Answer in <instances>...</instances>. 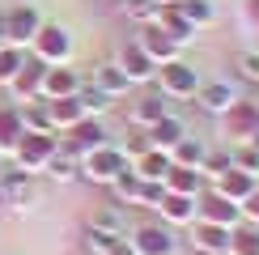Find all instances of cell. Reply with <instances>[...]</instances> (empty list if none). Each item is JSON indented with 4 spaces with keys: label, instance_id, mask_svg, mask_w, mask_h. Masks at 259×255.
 Returning <instances> with one entry per match:
<instances>
[{
    "label": "cell",
    "instance_id": "cell-34",
    "mask_svg": "<svg viewBox=\"0 0 259 255\" xmlns=\"http://www.w3.org/2000/svg\"><path fill=\"white\" fill-rule=\"evenodd\" d=\"M230 255H259V226H251V221L234 226V238H230Z\"/></svg>",
    "mask_w": 259,
    "mask_h": 255
},
{
    "label": "cell",
    "instance_id": "cell-14",
    "mask_svg": "<svg viewBox=\"0 0 259 255\" xmlns=\"http://www.w3.org/2000/svg\"><path fill=\"white\" fill-rule=\"evenodd\" d=\"M166 115H170V98H166L161 90H149V94H140V98L132 102L127 119H132L136 128H145V132H149V128H153L157 119H166Z\"/></svg>",
    "mask_w": 259,
    "mask_h": 255
},
{
    "label": "cell",
    "instance_id": "cell-6",
    "mask_svg": "<svg viewBox=\"0 0 259 255\" xmlns=\"http://www.w3.org/2000/svg\"><path fill=\"white\" fill-rule=\"evenodd\" d=\"M132 251H136V255H179L175 226H166V221L136 226V234H132Z\"/></svg>",
    "mask_w": 259,
    "mask_h": 255
},
{
    "label": "cell",
    "instance_id": "cell-2",
    "mask_svg": "<svg viewBox=\"0 0 259 255\" xmlns=\"http://www.w3.org/2000/svg\"><path fill=\"white\" fill-rule=\"evenodd\" d=\"M157 90L166 94L170 102H187V98H196V90H200V72H196V64H187V60H170V64H161V68H157Z\"/></svg>",
    "mask_w": 259,
    "mask_h": 255
},
{
    "label": "cell",
    "instance_id": "cell-11",
    "mask_svg": "<svg viewBox=\"0 0 259 255\" xmlns=\"http://www.w3.org/2000/svg\"><path fill=\"white\" fill-rule=\"evenodd\" d=\"M136 42L149 51V60H153L157 68H161V64H170V60H179V42L170 38L157 21H145V26H140V34H136Z\"/></svg>",
    "mask_w": 259,
    "mask_h": 255
},
{
    "label": "cell",
    "instance_id": "cell-18",
    "mask_svg": "<svg viewBox=\"0 0 259 255\" xmlns=\"http://www.w3.org/2000/svg\"><path fill=\"white\" fill-rule=\"evenodd\" d=\"M196 200H200V196H179V191H166V196H161V204H157V212H161V221H166V226H191V221H196Z\"/></svg>",
    "mask_w": 259,
    "mask_h": 255
},
{
    "label": "cell",
    "instance_id": "cell-10",
    "mask_svg": "<svg viewBox=\"0 0 259 255\" xmlns=\"http://www.w3.org/2000/svg\"><path fill=\"white\" fill-rule=\"evenodd\" d=\"M238 98H242V94L234 90L230 81H200V90H196V106L204 115H212V119H221Z\"/></svg>",
    "mask_w": 259,
    "mask_h": 255
},
{
    "label": "cell",
    "instance_id": "cell-32",
    "mask_svg": "<svg viewBox=\"0 0 259 255\" xmlns=\"http://www.w3.org/2000/svg\"><path fill=\"white\" fill-rule=\"evenodd\" d=\"M204 141H196V136H183V141L170 149V162L175 166H191V170H200V162H204Z\"/></svg>",
    "mask_w": 259,
    "mask_h": 255
},
{
    "label": "cell",
    "instance_id": "cell-39",
    "mask_svg": "<svg viewBox=\"0 0 259 255\" xmlns=\"http://www.w3.org/2000/svg\"><path fill=\"white\" fill-rule=\"evenodd\" d=\"M242 26L259 34V0H242Z\"/></svg>",
    "mask_w": 259,
    "mask_h": 255
},
{
    "label": "cell",
    "instance_id": "cell-27",
    "mask_svg": "<svg viewBox=\"0 0 259 255\" xmlns=\"http://www.w3.org/2000/svg\"><path fill=\"white\" fill-rule=\"evenodd\" d=\"M90 230H102V234H123L127 230V217H123V204H102L90 212Z\"/></svg>",
    "mask_w": 259,
    "mask_h": 255
},
{
    "label": "cell",
    "instance_id": "cell-17",
    "mask_svg": "<svg viewBox=\"0 0 259 255\" xmlns=\"http://www.w3.org/2000/svg\"><path fill=\"white\" fill-rule=\"evenodd\" d=\"M255 187H259V179H255V175H246V170H238V166H230L221 179H212V191H221V196H225V200H234V204H242V200L251 196Z\"/></svg>",
    "mask_w": 259,
    "mask_h": 255
},
{
    "label": "cell",
    "instance_id": "cell-40",
    "mask_svg": "<svg viewBox=\"0 0 259 255\" xmlns=\"http://www.w3.org/2000/svg\"><path fill=\"white\" fill-rule=\"evenodd\" d=\"M242 221H251V226H259V187H255L251 196L242 200Z\"/></svg>",
    "mask_w": 259,
    "mask_h": 255
},
{
    "label": "cell",
    "instance_id": "cell-21",
    "mask_svg": "<svg viewBox=\"0 0 259 255\" xmlns=\"http://www.w3.org/2000/svg\"><path fill=\"white\" fill-rule=\"evenodd\" d=\"M94 85H98L102 94H111V98H123V94L132 90L127 72H123V68H119L115 60H106V64H98V68H94Z\"/></svg>",
    "mask_w": 259,
    "mask_h": 255
},
{
    "label": "cell",
    "instance_id": "cell-33",
    "mask_svg": "<svg viewBox=\"0 0 259 255\" xmlns=\"http://www.w3.org/2000/svg\"><path fill=\"white\" fill-rule=\"evenodd\" d=\"M42 170H47L56 183H72V179H81V157H72V153H64V149H56V157H51Z\"/></svg>",
    "mask_w": 259,
    "mask_h": 255
},
{
    "label": "cell",
    "instance_id": "cell-20",
    "mask_svg": "<svg viewBox=\"0 0 259 255\" xmlns=\"http://www.w3.org/2000/svg\"><path fill=\"white\" fill-rule=\"evenodd\" d=\"M157 26H161V30H166V34H170V38H175V42H179V47H187V42H196V34H200V30H196V26H191V21H187V17H183V13H179V9H175V5H161V13H157Z\"/></svg>",
    "mask_w": 259,
    "mask_h": 255
},
{
    "label": "cell",
    "instance_id": "cell-13",
    "mask_svg": "<svg viewBox=\"0 0 259 255\" xmlns=\"http://www.w3.org/2000/svg\"><path fill=\"white\" fill-rule=\"evenodd\" d=\"M0 200H5V204H17V208H30L38 200L34 175H26V170H9V175H0Z\"/></svg>",
    "mask_w": 259,
    "mask_h": 255
},
{
    "label": "cell",
    "instance_id": "cell-36",
    "mask_svg": "<svg viewBox=\"0 0 259 255\" xmlns=\"http://www.w3.org/2000/svg\"><path fill=\"white\" fill-rule=\"evenodd\" d=\"M21 64H26V56H21V47H0V85H9L21 72Z\"/></svg>",
    "mask_w": 259,
    "mask_h": 255
},
{
    "label": "cell",
    "instance_id": "cell-23",
    "mask_svg": "<svg viewBox=\"0 0 259 255\" xmlns=\"http://www.w3.org/2000/svg\"><path fill=\"white\" fill-rule=\"evenodd\" d=\"M183 136H187V128H183V119L179 115H166V119H157L153 128H149V149H175Z\"/></svg>",
    "mask_w": 259,
    "mask_h": 255
},
{
    "label": "cell",
    "instance_id": "cell-24",
    "mask_svg": "<svg viewBox=\"0 0 259 255\" xmlns=\"http://www.w3.org/2000/svg\"><path fill=\"white\" fill-rule=\"evenodd\" d=\"M170 166H175V162H170L166 149H145V153H136V162H132V170H136L140 179H157V183L166 179Z\"/></svg>",
    "mask_w": 259,
    "mask_h": 255
},
{
    "label": "cell",
    "instance_id": "cell-28",
    "mask_svg": "<svg viewBox=\"0 0 259 255\" xmlns=\"http://www.w3.org/2000/svg\"><path fill=\"white\" fill-rule=\"evenodd\" d=\"M21 123H26V132H56L51 111H47V98H30V102H21Z\"/></svg>",
    "mask_w": 259,
    "mask_h": 255
},
{
    "label": "cell",
    "instance_id": "cell-43",
    "mask_svg": "<svg viewBox=\"0 0 259 255\" xmlns=\"http://www.w3.org/2000/svg\"><path fill=\"white\" fill-rule=\"evenodd\" d=\"M153 5H175V0H153Z\"/></svg>",
    "mask_w": 259,
    "mask_h": 255
},
{
    "label": "cell",
    "instance_id": "cell-30",
    "mask_svg": "<svg viewBox=\"0 0 259 255\" xmlns=\"http://www.w3.org/2000/svg\"><path fill=\"white\" fill-rule=\"evenodd\" d=\"M77 98H81V106H85V115H94V119H102L106 111L115 106V98L111 94H102L94 81H81V90H77Z\"/></svg>",
    "mask_w": 259,
    "mask_h": 255
},
{
    "label": "cell",
    "instance_id": "cell-15",
    "mask_svg": "<svg viewBox=\"0 0 259 255\" xmlns=\"http://www.w3.org/2000/svg\"><path fill=\"white\" fill-rule=\"evenodd\" d=\"M42 77H47V64H42V60H26V64H21V72H17L13 81H9L13 98H17V102L42 98Z\"/></svg>",
    "mask_w": 259,
    "mask_h": 255
},
{
    "label": "cell",
    "instance_id": "cell-16",
    "mask_svg": "<svg viewBox=\"0 0 259 255\" xmlns=\"http://www.w3.org/2000/svg\"><path fill=\"white\" fill-rule=\"evenodd\" d=\"M230 238H234V230L230 226H212V221H191V247H204V251H212V255H230Z\"/></svg>",
    "mask_w": 259,
    "mask_h": 255
},
{
    "label": "cell",
    "instance_id": "cell-37",
    "mask_svg": "<svg viewBox=\"0 0 259 255\" xmlns=\"http://www.w3.org/2000/svg\"><path fill=\"white\" fill-rule=\"evenodd\" d=\"M234 64H238V77H242L246 85H255V90H259V51L246 47V51H238V60H234Z\"/></svg>",
    "mask_w": 259,
    "mask_h": 255
},
{
    "label": "cell",
    "instance_id": "cell-38",
    "mask_svg": "<svg viewBox=\"0 0 259 255\" xmlns=\"http://www.w3.org/2000/svg\"><path fill=\"white\" fill-rule=\"evenodd\" d=\"M230 153H234V166H238V170H246V175L259 179V149H251V145H234Z\"/></svg>",
    "mask_w": 259,
    "mask_h": 255
},
{
    "label": "cell",
    "instance_id": "cell-29",
    "mask_svg": "<svg viewBox=\"0 0 259 255\" xmlns=\"http://www.w3.org/2000/svg\"><path fill=\"white\" fill-rule=\"evenodd\" d=\"M175 9H179V13L187 17L196 30H204V26L217 21V5H212V0H175Z\"/></svg>",
    "mask_w": 259,
    "mask_h": 255
},
{
    "label": "cell",
    "instance_id": "cell-25",
    "mask_svg": "<svg viewBox=\"0 0 259 255\" xmlns=\"http://www.w3.org/2000/svg\"><path fill=\"white\" fill-rule=\"evenodd\" d=\"M26 136L21 123V106H0V153H13V145Z\"/></svg>",
    "mask_w": 259,
    "mask_h": 255
},
{
    "label": "cell",
    "instance_id": "cell-3",
    "mask_svg": "<svg viewBox=\"0 0 259 255\" xmlns=\"http://www.w3.org/2000/svg\"><path fill=\"white\" fill-rule=\"evenodd\" d=\"M60 149V136L56 132H26L21 141L13 145V157H17V170H26V175H38L42 166L56 157Z\"/></svg>",
    "mask_w": 259,
    "mask_h": 255
},
{
    "label": "cell",
    "instance_id": "cell-22",
    "mask_svg": "<svg viewBox=\"0 0 259 255\" xmlns=\"http://www.w3.org/2000/svg\"><path fill=\"white\" fill-rule=\"evenodd\" d=\"M161 183H166V191H179V196H200V191H204V170H191V166H170Z\"/></svg>",
    "mask_w": 259,
    "mask_h": 255
},
{
    "label": "cell",
    "instance_id": "cell-44",
    "mask_svg": "<svg viewBox=\"0 0 259 255\" xmlns=\"http://www.w3.org/2000/svg\"><path fill=\"white\" fill-rule=\"evenodd\" d=\"M255 51H259V47H255Z\"/></svg>",
    "mask_w": 259,
    "mask_h": 255
},
{
    "label": "cell",
    "instance_id": "cell-31",
    "mask_svg": "<svg viewBox=\"0 0 259 255\" xmlns=\"http://www.w3.org/2000/svg\"><path fill=\"white\" fill-rule=\"evenodd\" d=\"M111 191H115V204H140V191H145V179H140L136 170L127 166L123 175L111 183Z\"/></svg>",
    "mask_w": 259,
    "mask_h": 255
},
{
    "label": "cell",
    "instance_id": "cell-26",
    "mask_svg": "<svg viewBox=\"0 0 259 255\" xmlns=\"http://www.w3.org/2000/svg\"><path fill=\"white\" fill-rule=\"evenodd\" d=\"M47 111H51V123L56 128H72L85 119V106L77 94H68V98H47Z\"/></svg>",
    "mask_w": 259,
    "mask_h": 255
},
{
    "label": "cell",
    "instance_id": "cell-42",
    "mask_svg": "<svg viewBox=\"0 0 259 255\" xmlns=\"http://www.w3.org/2000/svg\"><path fill=\"white\" fill-rule=\"evenodd\" d=\"M246 145H251V149H259V132H255V136H251V141H246Z\"/></svg>",
    "mask_w": 259,
    "mask_h": 255
},
{
    "label": "cell",
    "instance_id": "cell-4",
    "mask_svg": "<svg viewBox=\"0 0 259 255\" xmlns=\"http://www.w3.org/2000/svg\"><path fill=\"white\" fill-rule=\"evenodd\" d=\"M221 128H225V141L230 145H246L259 132V102L255 98H238L221 115Z\"/></svg>",
    "mask_w": 259,
    "mask_h": 255
},
{
    "label": "cell",
    "instance_id": "cell-35",
    "mask_svg": "<svg viewBox=\"0 0 259 255\" xmlns=\"http://www.w3.org/2000/svg\"><path fill=\"white\" fill-rule=\"evenodd\" d=\"M230 166H234V153H230V149H208V153H204V162H200L204 179H221Z\"/></svg>",
    "mask_w": 259,
    "mask_h": 255
},
{
    "label": "cell",
    "instance_id": "cell-8",
    "mask_svg": "<svg viewBox=\"0 0 259 255\" xmlns=\"http://www.w3.org/2000/svg\"><path fill=\"white\" fill-rule=\"evenodd\" d=\"M196 217L200 221H212V226H242V204H234V200H225L221 191H200V200H196Z\"/></svg>",
    "mask_w": 259,
    "mask_h": 255
},
{
    "label": "cell",
    "instance_id": "cell-7",
    "mask_svg": "<svg viewBox=\"0 0 259 255\" xmlns=\"http://www.w3.org/2000/svg\"><path fill=\"white\" fill-rule=\"evenodd\" d=\"M42 30V17L34 5H17L5 13V47H26L34 42V34Z\"/></svg>",
    "mask_w": 259,
    "mask_h": 255
},
{
    "label": "cell",
    "instance_id": "cell-41",
    "mask_svg": "<svg viewBox=\"0 0 259 255\" xmlns=\"http://www.w3.org/2000/svg\"><path fill=\"white\" fill-rule=\"evenodd\" d=\"M179 255H212V251H204V247H187V251H179Z\"/></svg>",
    "mask_w": 259,
    "mask_h": 255
},
{
    "label": "cell",
    "instance_id": "cell-12",
    "mask_svg": "<svg viewBox=\"0 0 259 255\" xmlns=\"http://www.w3.org/2000/svg\"><path fill=\"white\" fill-rule=\"evenodd\" d=\"M115 64L127 72V81H132V85H145V81H153V77H157V64L149 60V51L140 47L136 38H132V42H123V51H119V60H115Z\"/></svg>",
    "mask_w": 259,
    "mask_h": 255
},
{
    "label": "cell",
    "instance_id": "cell-5",
    "mask_svg": "<svg viewBox=\"0 0 259 255\" xmlns=\"http://www.w3.org/2000/svg\"><path fill=\"white\" fill-rule=\"evenodd\" d=\"M102 145H111V141H106L102 119H94V115H85L81 123H72L68 136L60 141V149H64V153H72V157H85V153H94V149H102Z\"/></svg>",
    "mask_w": 259,
    "mask_h": 255
},
{
    "label": "cell",
    "instance_id": "cell-19",
    "mask_svg": "<svg viewBox=\"0 0 259 255\" xmlns=\"http://www.w3.org/2000/svg\"><path fill=\"white\" fill-rule=\"evenodd\" d=\"M81 90V77L64 64H47V77H42V98H68Z\"/></svg>",
    "mask_w": 259,
    "mask_h": 255
},
{
    "label": "cell",
    "instance_id": "cell-1",
    "mask_svg": "<svg viewBox=\"0 0 259 255\" xmlns=\"http://www.w3.org/2000/svg\"><path fill=\"white\" fill-rule=\"evenodd\" d=\"M127 166H132V157H127L119 145H102V149H94V153L81 157V175L90 179V183H106V187H111Z\"/></svg>",
    "mask_w": 259,
    "mask_h": 255
},
{
    "label": "cell",
    "instance_id": "cell-9",
    "mask_svg": "<svg viewBox=\"0 0 259 255\" xmlns=\"http://www.w3.org/2000/svg\"><path fill=\"white\" fill-rule=\"evenodd\" d=\"M72 56V34L64 26H42L34 34V60L42 64H68Z\"/></svg>",
    "mask_w": 259,
    "mask_h": 255
}]
</instances>
